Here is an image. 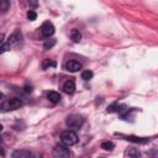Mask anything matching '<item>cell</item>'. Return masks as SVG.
I'll return each instance as SVG.
<instances>
[{
    "label": "cell",
    "mask_w": 158,
    "mask_h": 158,
    "mask_svg": "<svg viewBox=\"0 0 158 158\" xmlns=\"http://www.w3.org/2000/svg\"><path fill=\"white\" fill-rule=\"evenodd\" d=\"M65 123L70 130H79L84 123V118L79 115H70L67 117Z\"/></svg>",
    "instance_id": "1"
},
{
    "label": "cell",
    "mask_w": 158,
    "mask_h": 158,
    "mask_svg": "<svg viewBox=\"0 0 158 158\" xmlns=\"http://www.w3.org/2000/svg\"><path fill=\"white\" fill-rule=\"evenodd\" d=\"M60 139L64 144L67 146H73L78 142V136L74 131L72 130H67V131H63L62 135H60Z\"/></svg>",
    "instance_id": "2"
},
{
    "label": "cell",
    "mask_w": 158,
    "mask_h": 158,
    "mask_svg": "<svg viewBox=\"0 0 158 158\" xmlns=\"http://www.w3.org/2000/svg\"><path fill=\"white\" fill-rule=\"evenodd\" d=\"M72 153L68 148L67 144H58L53 148V156L54 157H62V158H65V157H69Z\"/></svg>",
    "instance_id": "3"
},
{
    "label": "cell",
    "mask_w": 158,
    "mask_h": 158,
    "mask_svg": "<svg viewBox=\"0 0 158 158\" xmlns=\"http://www.w3.org/2000/svg\"><path fill=\"white\" fill-rule=\"evenodd\" d=\"M21 106H22V101L19 98H11L5 104H2L4 110H16V109H20Z\"/></svg>",
    "instance_id": "4"
},
{
    "label": "cell",
    "mask_w": 158,
    "mask_h": 158,
    "mask_svg": "<svg viewBox=\"0 0 158 158\" xmlns=\"http://www.w3.org/2000/svg\"><path fill=\"white\" fill-rule=\"evenodd\" d=\"M54 30H56V28H54L53 23L49 22V21L43 22L42 26H41V33H42V36H44V37H51V36L54 33Z\"/></svg>",
    "instance_id": "5"
},
{
    "label": "cell",
    "mask_w": 158,
    "mask_h": 158,
    "mask_svg": "<svg viewBox=\"0 0 158 158\" xmlns=\"http://www.w3.org/2000/svg\"><path fill=\"white\" fill-rule=\"evenodd\" d=\"M64 68L68 72H78V70H80L83 68V64L80 62H78V60H69V62L65 63Z\"/></svg>",
    "instance_id": "6"
},
{
    "label": "cell",
    "mask_w": 158,
    "mask_h": 158,
    "mask_svg": "<svg viewBox=\"0 0 158 158\" xmlns=\"http://www.w3.org/2000/svg\"><path fill=\"white\" fill-rule=\"evenodd\" d=\"M63 91L65 94H73L75 91V83H74V80H67L63 84Z\"/></svg>",
    "instance_id": "7"
},
{
    "label": "cell",
    "mask_w": 158,
    "mask_h": 158,
    "mask_svg": "<svg viewBox=\"0 0 158 158\" xmlns=\"http://www.w3.org/2000/svg\"><path fill=\"white\" fill-rule=\"evenodd\" d=\"M21 40H22L21 31H20V30H15L14 33L9 37V43H10V44H15V43H19Z\"/></svg>",
    "instance_id": "8"
},
{
    "label": "cell",
    "mask_w": 158,
    "mask_h": 158,
    "mask_svg": "<svg viewBox=\"0 0 158 158\" xmlns=\"http://www.w3.org/2000/svg\"><path fill=\"white\" fill-rule=\"evenodd\" d=\"M12 157L14 158H30L32 157V153L27 149H17L12 153Z\"/></svg>",
    "instance_id": "9"
},
{
    "label": "cell",
    "mask_w": 158,
    "mask_h": 158,
    "mask_svg": "<svg viewBox=\"0 0 158 158\" xmlns=\"http://www.w3.org/2000/svg\"><path fill=\"white\" fill-rule=\"evenodd\" d=\"M47 99H48L51 102L57 104V102L60 101V95H59V93H57V91H48V93H47Z\"/></svg>",
    "instance_id": "10"
},
{
    "label": "cell",
    "mask_w": 158,
    "mask_h": 158,
    "mask_svg": "<svg viewBox=\"0 0 158 158\" xmlns=\"http://www.w3.org/2000/svg\"><path fill=\"white\" fill-rule=\"evenodd\" d=\"M70 40L73 41V42H79L80 40H81V33H80V31L79 30H72V32H70Z\"/></svg>",
    "instance_id": "11"
},
{
    "label": "cell",
    "mask_w": 158,
    "mask_h": 158,
    "mask_svg": "<svg viewBox=\"0 0 158 158\" xmlns=\"http://www.w3.org/2000/svg\"><path fill=\"white\" fill-rule=\"evenodd\" d=\"M101 148L105 149V151H112L115 148V144L111 141H105V142L101 143Z\"/></svg>",
    "instance_id": "12"
},
{
    "label": "cell",
    "mask_w": 158,
    "mask_h": 158,
    "mask_svg": "<svg viewBox=\"0 0 158 158\" xmlns=\"http://www.w3.org/2000/svg\"><path fill=\"white\" fill-rule=\"evenodd\" d=\"M9 6H10V1L9 0H0V10H1V12H6Z\"/></svg>",
    "instance_id": "13"
},
{
    "label": "cell",
    "mask_w": 158,
    "mask_h": 158,
    "mask_svg": "<svg viewBox=\"0 0 158 158\" xmlns=\"http://www.w3.org/2000/svg\"><path fill=\"white\" fill-rule=\"evenodd\" d=\"M42 67H43V69H47L49 67H56V62L51 60V59H44L43 63H42Z\"/></svg>",
    "instance_id": "14"
},
{
    "label": "cell",
    "mask_w": 158,
    "mask_h": 158,
    "mask_svg": "<svg viewBox=\"0 0 158 158\" xmlns=\"http://www.w3.org/2000/svg\"><path fill=\"white\" fill-rule=\"evenodd\" d=\"M126 139L132 141V142H139V143H144V142H147V141H148L147 138H138V137H133V136H127V137H126Z\"/></svg>",
    "instance_id": "15"
},
{
    "label": "cell",
    "mask_w": 158,
    "mask_h": 158,
    "mask_svg": "<svg viewBox=\"0 0 158 158\" xmlns=\"http://www.w3.org/2000/svg\"><path fill=\"white\" fill-rule=\"evenodd\" d=\"M54 44H56V40H47V41L43 43V48H44V49H51Z\"/></svg>",
    "instance_id": "16"
},
{
    "label": "cell",
    "mask_w": 158,
    "mask_h": 158,
    "mask_svg": "<svg viewBox=\"0 0 158 158\" xmlns=\"http://www.w3.org/2000/svg\"><path fill=\"white\" fill-rule=\"evenodd\" d=\"M93 78V72L91 70H84L83 73H81V79H84V80H90Z\"/></svg>",
    "instance_id": "17"
},
{
    "label": "cell",
    "mask_w": 158,
    "mask_h": 158,
    "mask_svg": "<svg viewBox=\"0 0 158 158\" xmlns=\"http://www.w3.org/2000/svg\"><path fill=\"white\" fill-rule=\"evenodd\" d=\"M36 17H37V14H36L33 10H30V11L27 12V19H28L30 21H35Z\"/></svg>",
    "instance_id": "18"
},
{
    "label": "cell",
    "mask_w": 158,
    "mask_h": 158,
    "mask_svg": "<svg viewBox=\"0 0 158 158\" xmlns=\"http://www.w3.org/2000/svg\"><path fill=\"white\" fill-rule=\"evenodd\" d=\"M120 106L117 105V104H112V105H110L109 107H107V112H114V111H120V109H118Z\"/></svg>",
    "instance_id": "19"
},
{
    "label": "cell",
    "mask_w": 158,
    "mask_h": 158,
    "mask_svg": "<svg viewBox=\"0 0 158 158\" xmlns=\"http://www.w3.org/2000/svg\"><path fill=\"white\" fill-rule=\"evenodd\" d=\"M28 4H31L32 6H37V1L36 0H28Z\"/></svg>",
    "instance_id": "20"
}]
</instances>
